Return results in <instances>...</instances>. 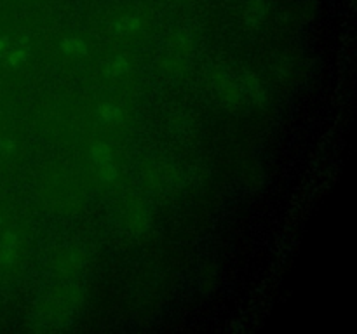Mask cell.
I'll return each instance as SVG.
<instances>
[{
    "mask_svg": "<svg viewBox=\"0 0 357 334\" xmlns=\"http://www.w3.org/2000/svg\"><path fill=\"white\" fill-rule=\"evenodd\" d=\"M98 115H100L105 122H110V124H114V122H117L119 118L122 117V111H121V108L115 106V104H112V103H101V104H98Z\"/></svg>",
    "mask_w": 357,
    "mask_h": 334,
    "instance_id": "cell-8",
    "label": "cell"
},
{
    "mask_svg": "<svg viewBox=\"0 0 357 334\" xmlns=\"http://www.w3.org/2000/svg\"><path fill=\"white\" fill-rule=\"evenodd\" d=\"M10 49V42L7 37H0V63L6 61V56Z\"/></svg>",
    "mask_w": 357,
    "mask_h": 334,
    "instance_id": "cell-9",
    "label": "cell"
},
{
    "mask_svg": "<svg viewBox=\"0 0 357 334\" xmlns=\"http://www.w3.org/2000/svg\"><path fill=\"white\" fill-rule=\"evenodd\" d=\"M91 159H93L101 180L114 181L115 177H117V167H115L110 146L105 145V143L101 141L93 143V145H91Z\"/></svg>",
    "mask_w": 357,
    "mask_h": 334,
    "instance_id": "cell-1",
    "label": "cell"
},
{
    "mask_svg": "<svg viewBox=\"0 0 357 334\" xmlns=\"http://www.w3.org/2000/svg\"><path fill=\"white\" fill-rule=\"evenodd\" d=\"M17 254V237L16 233L6 232L0 240V263L13 264Z\"/></svg>",
    "mask_w": 357,
    "mask_h": 334,
    "instance_id": "cell-3",
    "label": "cell"
},
{
    "mask_svg": "<svg viewBox=\"0 0 357 334\" xmlns=\"http://www.w3.org/2000/svg\"><path fill=\"white\" fill-rule=\"evenodd\" d=\"M0 228H2V218H0Z\"/></svg>",
    "mask_w": 357,
    "mask_h": 334,
    "instance_id": "cell-10",
    "label": "cell"
},
{
    "mask_svg": "<svg viewBox=\"0 0 357 334\" xmlns=\"http://www.w3.org/2000/svg\"><path fill=\"white\" fill-rule=\"evenodd\" d=\"M28 56H30V42H28V38H21V40H17L16 45H10L3 65L7 68L17 70L21 65L26 63Z\"/></svg>",
    "mask_w": 357,
    "mask_h": 334,
    "instance_id": "cell-2",
    "label": "cell"
},
{
    "mask_svg": "<svg viewBox=\"0 0 357 334\" xmlns=\"http://www.w3.org/2000/svg\"><path fill=\"white\" fill-rule=\"evenodd\" d=\"M129 70V61L124 58V56H115V58L108 59L105 63L103 73L108 77V79H115V77L124 75Z\"/></svg>",
    "mask_w": 357,
    "mask_h": 334,
    "instance_id": "cell-5",
    "label": "cell"
},
{
    "mask_svg": "<svg viewBox=\"0 0 357 334\" xmlns=\"http://www.w3.org/2000/svg\"><path fill=\"white\" fill-rule=\"evenodd\" d=\"M142 28V19L136 14H126L115 21V31L121 35H131Z\"/></svg>",
    "mask_w": 357,
    "mask_h": 334,
    "instance_id": "cell-4",
    "label": "cell"
},
{
    "mask_svg": "<svg viewBox=\"0 0 357 334\" xmlns=\"http://www.w3.org/2000/svg\"><path fill=\"white\" fill-rule=\"evenodd\" d=\"M265 13H267V7H265V3L261 2V0H251V2L248 3L244 17H246L248 23L257 24L264 19Z\"/></svg>",
    "mask_w": 357,
    "mask_h": 334,
    "instance_id": "cell-7",
    "label": "cell"
},
{
    "mask_svg": "<svg viewBox=\"0 0 357 334\" xmlns=\"http://www.w3.org/2000/svg\"><path fill=\"white\" fill-rule=\"evenodd\" d=\"M61 51L65 54L73 56V58H82V56L87 54V45L86 42L80 40L77 37H68V38H63L61 44H59Z\"/></svg>",
    "mask_w": 357,
    "mask_h": 334,
    "instance_id": "cell-6",
    "label": "cell"
}]
</instances>
